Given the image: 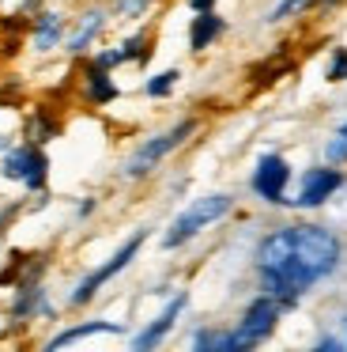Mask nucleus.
I'll list each match as a JSON object with an SVG mask.
<instances>
[{
	"label": "nucleus",
	"instance_id": "obj_1",
	"mask_svg": "<svg viewBox=\"0 0 347 352\" xmlns=\"http://www.w3.org/2000/svg\"><path fill=\"white\" fill-rule=\"evenodd\" d=\"M339 265V239L328 228L298 223L279 228L261 239L256 246V273L264 280V292L279 299L283 307H294L317 280Z\"/></svg>",
	"mask_w": 347,
	"mask_h": 352
},
{
	"label": "nucleus",
	"instance_id": "obj_2",
	"mask_svg": "<svg viewBox=\"0 0 347 352\" xmlns=\"http://www.w3.org/2000/svg\"><path fill=\"white\" fill-rule=\"evenodd\" d=\"M230 208H234V197H230V193H208V197L189 201V205L181 208L178 216H174L170 228H166L163 246H166V250H178V246H185L189 239H196L204 228H211L215 220H223Z\"/></svg>",
	"mask_w": 347,
	"mask_h": 352
},
{
	"label": "nucleus",
	"instance_id": "obj_3",
	"mask_svg": "<svg viewBox=\"0 0 347 352\" xmlns=\"http://www.w3.org/2000/svg\"><path fill=\"white\" fill-rule=\"evenodd\" d=\"M193 129H196V122H193V118H185V122H178L174 129H166V133H158V137L143 140V144L132 152V160L125 163V178H147L151 170L166 160V155L178 152V148L193 137Z\"/></svg>",
	"mask_w": 347,
	"mask_h": 352
},
{
	"label": "nucleus",
	"instance_id": "obj_4",
	"mask_svg": "<svg viewBox=\"0 0 347 352\" xmlns=\"http://www.w3.org/2000/svg\"><path fill=\"white\" fill-rule=\"evenodd\" d=\"M279 311H283V303L272 299L268 292L256 296L253 303L241 311L238 326H234V352H238V349H253V344L264 341V337H272V329H276V322H279Z\"/></svg>",
	"mask_w": 347,
	"mask_h": 352
},
{
	"label": "nucleus",
	"instance_id": "obj_5",
	"mask_svg": "<svg viewBox=\"0 0 347 352\" xmlns=\"http://www.w3.org/2000/svg\"><path fill=\"white\" fill-rule=\"evenodd\" d=\"M0 175L8 182H23L27 190H45V178H49V160H45L42 144H19L8 148L4 160H0Z\"/></svg>",
	"mask_w": 347,
	"mask_h": 352
},
{
	"label": "nucleus",
	"instance_id": "obj_6",
	"mask_svg": "<svg viewBox=\"0 0 347 352\" xmlns=\"http://www.w3.org/2000/svg\"><path fill=\"white\" fill-rule=\"evenodd\" d=\"M143 239H147V231H136L132 239H125V243H121V250L113 254V258L106 261V265H98L95 273H87L80 284H75V292L68 296V303H72V307H83V303H91V299L98 296V288H102V284H110L117 273H125V269H128V261H132L136 254H140Z\"/></svg>",
	"mask_w": 347,
	"mask_h": 352
},
{
	"label": "nucleus",
	"instance_id": "obj_7",
	"mask_svg": "<svg viewBox=\"0 0 347 352\" xmlns=\"http://www.w3.org/2000/svg\"><path fill=\"white\" fill-rule=\"evenodd\" d=\"M287 182H291V163L279 152H264L253 167V178H249L253 193L268 205H291L287 201Z\"/></svg>",
	"mask_w": 347,
	"mask_h": 352
},
{
	"label": "nucleus",
	"instance_id": "obj_8",
	"mask_svg": "<svg viewBox=\"0 0 347 352\" xmlns=\"http://www.w3.org/2000/svg\"><path fill=\"white\" fill-rule=\"evenodd\" d=\"M344 186V170H332V167H309L306 175H302V186H298V197L291 201V205L298 208H317L324 205V201L332 197V193Z\"/></svg>",
	"mask_w": 347,
	"mask_h": 352
},
{
	"label": "nucleus",
	"instance_id": "obj_9",
	"mask_svg": "<svg viewBox=\"0 0 347 352\" xmlns=\"http://www.w3.org/2000/svg\"><path fill=\"white\" fill-rule=\"evenodd\" d=\"M185 307H189V296H185V292H178V296L163 307V314H155V318H151L147 326L132 337V349L136 352H147V349H155V344H163V337L174 329V322L181 318V311H185Z\"/></svg>",
	"mask_w": 347,
	"mask_h": 352
},
{
	"label": "nucleus",
	"instance_id": "obj_10",
	"mask_svg": "<svg viewBox=\"0 0 347 352\" xmlns=\"http://www.w3.org/2000/svg\"><path fill=\"white\" fill-rule=\"evenodd\" d=\"M223 31H226V19L219 16L215 8H211V12H196V19L189 23V50H193V54H204V50H208Z\"/></svg>",
	"mask_w": 347,
	"mask_h": 352
},
{
	"label": "nucleus",
	"instance_id": "obj_11",
	"mask_svg": "<svg viewBox=\"0 0 347 352\" xmlns=\"http://www.w3.org/2000/svg\"><path fill=\"white\" fill-rule=\"evenodd\" d=\"M95 333H125V326H121V322H106V318L83 322V326H68V329H60L57 337H49L45 349H64V344L83 341V337H95Z\"/></svg>",
	"mask_w": 347,
	"mask_h": 352
},
{
	"label": "nucleus",
	"instance_id": "obj_12",
	"mask_svg": "<svg viewBox=\"0 0 347 352\" xmlns=\"http://www.w3.org/2000/svg\"><path fill=\"white\" fill-rule=\"evenodd\" d=\"M83 87H87V99L98 102V107H106V102H113L121 95V87L110 80V69H98V65H91L83 72Z\"/></svg>",
	"mask_w": 347,
	"mask_h": 352
},
{
	"label": "nucleus",
	"instance_id": "obj_13",
	"mask_svg": "<svg viewBox=\"0 0 347 352\" xmlns=\"http://www.w3.org/2000/svg\"><path fill=\"white\" fill-rule=\"evenodd\" d=\"M60 38H64V19H60L57 12H42V16L34 19V50L45 54V50L60 46Z\"/></svg>",
	"mask_w": 347,
	"mask_h": 352
},
{
	"label": "nucleus",
	"instance_id": "obj_14",
	"mask_svg": "<svg viewBox=\"0 0 347 352\" xmlns=\"http://www.w3.org/2000/svg\"><path fill=\"white\" fill-rule=\"evenodd\" d=\"M34 314H49V303H45V292L38 284H27L12 307V318H34Z\"/></svg>",
	"mask_w": 347,
	"mask_h": 352
},
{
	"label": "nucleus",
	"instance_id": "obj_15",
	"mask_svg": "<svg viewBox=\"0 0 347 352\" xmlns=\"http://www.w3.org/2000/svg\"><path fill=\"white\" fill-rule=\"evenodd\" d=\"M102 23H106L102 12H91V16H83L80 31H75L72 38H68V54H83V50L91 46V38H95V34L102 31Z\"/></svg>",
	"mask_w": 347,
	"mask_h": 352
},
{
	"label": "nucleus",
	"instance_id": "obj_16",
	"mask_svg": "<svg viewBox=\"0 0 347 352\" xmlns=\"http://www.w3.org/2000/svg\"><path fill=\"white\" fill-rule=\"evenodd\" d=\"M193 349L200 352H234V329L223 333V329H200L193 337Z\"/></svg>",
	"mask_w": 347,
	"mask_h": 352
},
{
	"label": "nucleus",
	"instance_id": "obj_17",
	"mask_svg": "<svg viewBox=\"0 0 347 352\" xmlns=\"http://www.w3.org/2000/svg\"><path fill=\"white\" fill-rule=\"evenodd\" d=\"M113 50H117V61L121 65H125V61H147V54H151V50H147V34H143V31H136L132 38H125L121 46H113Z\"/></svg>",
	"mask_w": 347,
	"mask_h": 352
},
{
	"label": "nucleus",
	"instance_id": "obj_18",
	"mask_svg": "<svg viewBox=\"0 0 347 352\" xmlns=\"http://www.w3.org/2000/svg\"><path fill=\"white\" fill-rule=\"evenodd\" d=\"M181 80V72L178 69H166V72H155V76L147 80V84H143V91L151 95V99H166V95L174 91V84H178Z\"/></svg>",
	"mask_w": 347,
	"mask_h": 352
},
{
	"label": "nucleus",
	"instance_id": "obj_19",
	"mask_svg": "<svg viewBox=\"0 0 347 352\" xmlns=\"http://www.w3.org/2000/svg\"><path fill=\"white\" fill-rule=\"evenodd\" d=\"M324 152H328L332 163H344V160H347V122L336 129V137L328 140V148H324Z\"/></svg>",
	"mask_w": 347,
	"mask_h": 352
},
{
	"label": "nucleus",
	"instance_id": "obj_20",
	"mask_svg": "<svg viewBox=\"0 0 347 352\" xmlns=\"http://www.w3.org/2000/svg\"><path fill=\"white\" fill-rule=\"evenodd\" d=\"M324 80H332V84L347 80V50H332V61H328V72H324Z\"/></svg>",
	"mask_w": 347,
	"mask_h": 352
},
{
	"label": "nucleus",
	"instance_id": "obj_21",
	"mask_svg": "<svg viewBox=\"0 0 347 352\" xmlns=\"http://www.w3.org/2000/svg\"><path fill=\"white\" fill-rule=\"evenodd\" d=\"M306 4H313V0H279L276 8L268 12V23H279V19H287V16H291V12L306 8Z\"/></svg>",
	"mask_w": 347,
	"mask_h": 352
},
{
	"label": "nucleus",
	"instance_id": "obj_22",
	"mask_svg": "<svg viewBox=\"0 0 347 352\" xmlns=\"http://www.w3.org/2000/svg\"><path fill=\"white\" fill-rule=\"evenodd\" d=\"M189 8L193 12H211L215 8V0H189Z\"/></svg>",
	"mask_w": 347,
	"mask_h": 352
},
{
	"label": "nucleus",
	"instance_id": "obj_23",
	"mask_svg": "<svg viewBox=\"0 0 347 352\" xmlns=\"http://www.w3.org/2000/svg\"><path fill=\"white\" fill-rule=\"evenodd\" d=\"M117 4H121V8H132V12H140V8H147V0H117Z\"/></svg>",
	"mask_w": 347,
	"mask_h": 352
},
{
	"label": "nucleus",
	"instance_id": "obj_24",
	"mask_svg": "<svg viewBox=\"0 0 347 352\" xmlns=\"http://www.w3.org/2000/svg\"><path fill=\"white\" fill-rule=\"evenodd\" d=\"M12 212H15V208H0V235H4V228H8V220H12Z\"/></svg>",
	"mask_w": 347,
	"mask_h": 352
},
{
	"label": "nucleus",
	"instance_id": "obj_25",
	"mask_svg": "<svg viewBox=\"0 0 347 352\" xmlns=\"http://www.w3.org/2000/svg\"><path fill=\"white\" fill-rule=\"evenodd\" d=\"M317 4H336V0H317Z\"/></svg>",
	"mask_w": 347,
	"mask_h": 352
}]
</instances>
